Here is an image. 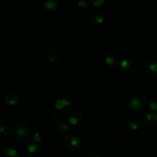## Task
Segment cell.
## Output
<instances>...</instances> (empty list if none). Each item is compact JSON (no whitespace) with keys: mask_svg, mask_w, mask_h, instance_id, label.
I'll list each match as a JSON object with an SVG mask.
<instances>
[{"mask_svg":"<svg viewBox=\"0 0 157 157\" xmlns=\"http://www.w3.org/2000/svg\"><path fill=\"white\" fill-rule=\"evenodd\" d=\"M30 131L24 123H17L15 124L11 131L12 139L18 144H25L29 139Z\"/></svg>","mask_w":157,"mask_h":157,"instance_id":"obj_1","label":"cell"},{"mask_svg":"<svg viewBox=\"0 0 157 157\" xmlns=\"http://www.w3.org/2000/svg\"><path fill=\"white\" fill-rule=\"evenodd\" d=\"M146 97L141 93H135L129 98L128 106L129 110L133 113H139L144 110L146 107Z\"/></svg>","mask_w":157,"mask_h":157,"instance_id":"obj_2","label":"cell"},{"mask_svg":"<svg viewBox=\"0 0 157 157\" xmlns=\"http://www.w3.org/2000/svg\"><path fill=\"white\" fill-rule=\"evenodd\" d=\"M139 69V64L135 60L123 59L119 64L120 71L125 75H133Z\"/></svg>","mask_w":157,"mask_h":157,"instance_id":"obj_3","label":"cell"},{"mask_svg":"<svg viewBox=\"0 0 157 157\" xmlns=\"http://www.w3.org/2000/svg\"><path fill=\"white\" fill-rule=\"evenodd\" d=\"M65 145L71 151H78L81 147V140L75 135H68L65 138Z\"/></svg>","mask_w":157,"mask_h":157,"instance_id":"obj_4","label":"cell"},{"mask_svg":"<svg viewBox=\"0 0 157 157\" xmlns=\"http://www.w3.org/2000/svg\"><path fill=\"white\" fill-rule=\"evenodd\" d=\"M73 104V101H72V98L69 96H65L59 98L58 99L56 100L55 103V108L57 110H69Z\"/></svg>","mask_w":157,"mask_h":157,"instance_id":"obj_5","label":"cell"},{"mask_svg":"<svg viewBox=\"0 0 157 157\" xmlns=\"http://www.w3.org/2000/svg\"><path fill=\"white\" fill-rule=\"evenodd\" d=\"M83 116L81 110L78 109H72L69 111L68 113L67 120L68 122L73 126H77L81 124L83 121Z\"/></svg>","mask_w":157,"mask_h":157,"instance_id":"obj_6","label":"cell"},{"mask_svg":"<svg viewBox=\"0 0 157 157\" xmlns=\"http://www.w3.org/2000/svg\"><path fill=\"white\" fill-rule=\"evenodd\" d=\"M2 153L8 157H19L18 150L14 144H6L2 147Z\"/></svg>","mask_w":157,"mask_h":157,"instance_id":"obj_7","label":"cell"},{"mask_svg":"<svg viewBox=\"0 0 157 157\" xmlns=\"http://www.w3.org/2000/svg\"><path fill=\"white\" fill-rule=\"evenodd\" d=\"M42 4L44 9L49 12H55L58 9V0H42Z\"/></svg>","mask_w":157,"mask_h":157,"instance_id":"obj_8","label":"cell"},{"mask_svg":"<svg viewBox=\"0 0 157 157\" xmlns=\"http://www.w3.org/2000/svg\"><path fill=\"white\" fill-rule=\"evenodd\" d=\"M143 122L145 125L148 127H154L157 124V113L154 112L148 113L143 117Z\"/></svg>","mask_w":157,"mask_h":157,"instance_id":"obj_9","label":"cell"},{"mask_svg":"<svg viewBox=\"0 0 157 157\" xmlns=\"http://www.w3.org/2000/svg\"><path fill=\"white\" fill-rule=\"evenodd\" d=\"M141 124L140 117L137 116H131L127 119V127L131 130H137Z\"/></svg>","mask_w":157,"mask_h":157,"instance_id":"obj_10","label":"cell"},{"mask_svg":"<svg viewBox=\"0 0 157 157\" xmlns=\"http://www.w3.org/2000/svg\"><path fill=\"white\" fill-rule=\"evenodd\" d=\"M91 20L96 24H103L105 21V15L99 10H93L89 15Z\"/></svg>","mask_w":157,"mask_h":157,"instance_id":"obj_11","label":"cell"},{"mask_svg":"<svg viewBox=\"0 0 157 157\" xmlns=\"http://www.w3.org/2000/svg\"><path fill=\"white\" fill-rule=\"evenodd\" d=\"M46 57L49 62L55 63L60 59V54L58 51L55 48H49L46 52Z\"/></svg>","mask_w":157,"mask_h":157,"instance_id":"obj_12","label":"cell"},{"mask_svg":"<svg viewBox=\"0 0 157 157\" xmlns=\"http://www.w3.org/2000/svg\"><path fill=\"white\" fill-rule=\"evenodd\" d=\"M5 101L9 105L15 106L18 104L19 99H18V97L15 93H13L12 91H9L7 92L6 94V95H5Z\"/></svg>","mask_w":157,"mask_h":157,"instance_id":"obj_13","label":"cell"},{"mask_svg":"<svg viewBox=\"0 0 157 157\" xmlns=\"http://www.w3.org/2000/svg\"><path fill=\"white\" fill-rule=\"evenodd\" d=\"M57 133L61 136H66L69 135V127L65 121H60L57 125Z\"/></svg>","mask_w":157,"mask_h":157,"instance_id":"obj_14","label":"cell"},{"mask_svg":"<svg viewBox=\"0 0 157 157\" xmlns=\"http://www.w3.org/2000/svg\"><path fill=\"white\" fill-rule=\"evenodd\" d=\"M105 62L109 67H113L116 64V56L114 53L109 52L106 55V58H105Z\"/></svg>","mask_w":157,"mask_h":157,"instance_id":"obj_15","label":"cell"},{"mask_svg":"<svg viewBox=\"0 0 157 157\" xmlns=\"http://www.w3.org/2000/svg\"><path fill=\"white\" fill-rule=\"evenodd\" d=\"M146 71L151 76L157 77V61H152L149 64Z\"/></svg>","mask_w":157,"mask_h":157,"instance_id":"obj_16","label":"cell"},{"mask_svg":"<svg viewBox=\"0 0 157 157\" xmlns=\"http://www.w3.org/2000/svg\"><path fill=\"white\" fill-rule=\"evenodd\" d=\"M9 130L7 127L0 125V141L4 140L5 139H6V137L9 135Z\"/></svg>","mask_w":157,"mask_h":157,"instance_id":"obj_17","label":"cell"},{"mask_svg":"<svg viewBox=\"0 0 157 157\" xmlns=\"http://www.w3.org/2000/svg\"><path fill=\"white\" fill-rule=\"evenodd\" d=\"M43 140V135L42 133H40V132H35L34 133L33 136H32V140L35 143L38 144L40 143Z\"/></svg>","mask_w":157,"mask_h":157,"instance_id":"obj_18","label":"cell"},{"mask_svg":"<svg viewBox=\"0 0 157 157\" xmlns=\"http://www.w3.org/2000/svg\"><path fill=\"white\" fill-rule=\"evenodd\" d=\"M85 157H103L101 153L97 150H91L86 154Z\"/></svg>","mask_w":157,"mask_h":157,"instance_id":"obj_19","label":"cell"},{"mask_svg":"<svg viewBox=\"0 0 157 157\" xmlns=\"http://www.w3.org/2000/svg\"><path fill=\"white\" fill-rule=\"evenodd\" d=\"M38 146L35 144H31L28 146L27 147V150L29 153L32 154V153H35V152H37L38 150Z\"/></svg>","mask_w":157,"mask_h":157,"instance_id":"obj_20","label":"cell"},{"mask_svg":"<svg viewBox=\"0 0 157 157\" xmlns=\"http://www.w3.org/2000/svg\"><path fill=\"white\" fill-rule=\"evenodd\" d=\"M106 0H90L91 3L95 7H101L105 4Z\"/></svg>","mask_w":157,"mask_h":157,"instance_id":"obj_21","label":"cell"},{"mask_svg":"<svg viewBox=\"0 0 157 157\" xmlns=\"http://www.w3.org/2000/svg\"><path fill=\"white\" fill-rule=\"evenodd\" d=\"M78 7L82 9H86L88 7V2L86 0H78Z\"/></svg>","mask_w":157,"mask_h":157,"instance_id":"obj_22","label":"cell"},{"mask_svg":"<svg viewBox=\"0 0 157 157\" xmlns=\"http://www.w3.org/2000/svg\"><path fill=\"white\" fill-rule=\"evenodd\" d=\"M149 108L152 111H157V103L155 101H152L149 103Z\"/></svg>","mask_w":157,"mask_h":157,"instance_id":"obj_23","label":"cell"},{"mask_svg":"<svg viewBox=\"0 0 157 157\" xmlns=\"http://www.w3.org/2000/svg\"><path fill=\"white\" fill-rule=\"evenodd\" d=\"M30 1H32V2H35V1H38V0H30Z\"/></svg>","mask_w":157,"mask_h":157,"instance_id":"obj_24","label":"cell"}]
</instances>
